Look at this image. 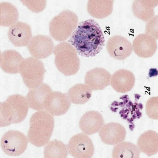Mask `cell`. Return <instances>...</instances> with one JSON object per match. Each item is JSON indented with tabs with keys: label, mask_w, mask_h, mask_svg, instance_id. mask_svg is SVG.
I'll return each instance as SVG.
<instances>
[{
	"label": "cell",
	"mask_w": 158,
	"mask_h": 158,
	"mask_svg": "<svg viewBox=\"0 0 158 158\" xmlns=\"http://www.w3.org/2000/svg\"><path fill=\"white\" fill-rule=\"evenodd\" d=\"M77 53L83 57H93L100 52L105 39L102 29L94 19L80 23L68 40Z\"/></svg>",
	"instance_id": "6da1fadb"
},
{
	"label": "cell",
	"mask_w": 158,
	"mask_h": 158,
	"mask_svg": "<svg viewBox=\"0 0 158 158\" xmlns=\"http://www.w3.org/2000/svg\"><path fill=\"white\" fill-rule=\"evenodd\" d=\"M54 126V118L51 114L45 111L36 112L30 119L28 141L37 147L45 145L51 139Z\"/></svg>",
	"instance_id": "7a4b0ae2"
},
{
	"label": "cell",
	"mask_w": 158,
	"mask_h": 158,
	"mask_svg": "<svg viewBox=\"0 0 158 158\" xmlns=\"http://www.w3.org/2000/svg\"><path fill=\"white\" fill-rule=\"evenodd\" d=\"M29 105L26 98L19 94L9 96L0 104V126L19 123L26 117Z\"/></svg>",
	"instance_id": "3957f363"
},
{
	"label": "cell",
	"mask_w": 158,
	"mask_h": 158,
	"mask_svg": "<svg viewBox=\"0 0 158 158\" xmlns=\"http://www.w3.org/2000/svg\"><path fill=\"white\" fill-rule=\"evenodd\" d=\"M55 64L59 71L66 76L75 74L79 70L80 61L75 48L69 43L61 42L55 47Z\"/></svg>",
	"instance_id": "277c9868"
},
{
	"label": "cell",
	"mask_w": 158,
	"mask_h": 158,
	"mask_svg": "<svg viewBox=\"0 0 158 158\" xmlns=\"http://www.w3.org/2000/svg\"><path fill=\"white\" fill-rule=\"evenodd\" d=\"M78 22V17L75 13L69 10H63L50 21V35L56 41L65 40L76 30Z\"/></svg>",
	"instance_id": "5b68a950"
},
{
	"label": "cell",
	"mask_w": 158,
	"mask_h": 158,
	"mask_svg": "<svg viewBox=\"0 0 158 158\" xmlns=\"http://www.w3.org/2000/svg\"><path fill=\"white\" fill-rule=\"evenodd\" d=\"M46 72L42 62L33 57L24 59L19 70L24 84L29 89L35 88L42 83Z\"/></svg>",
	"instance_id": "8992f818"
},
{
	"label": "cell",
	"mask_w": 158,
	"mask_h": 158,
	"mask_svg": "<svg viewBox=\"0 0 158 158\" xmlns=\"http://www.w3.org/2000/svg\"><path fill=\"white\" fill-rule=\"evenodd\" d=\"M28 140L22 132L11 130L6 132L2 136L1 145L3 152L11 156H18L23 154L26 149Z\"/></svg>",
	"instance_id": "52a82bcc"
},
{
	"label": "cell",
	"mask_w": 158,
	"mask_h": 158,
	"mask_svg": "<svg viewBox=\"0 0 158 158\" xmlns=\"http://www.w3.org/2000/svg\"><path fill=\"white\" fill-rule=\"evenodd\" d=\"M67 147L69 153L74 158H92L94 152L91 139L86 135L82 133L73 136Z\"/></svg>",
	"instance_id": "ba28073f"
},
{
	"label": "cell",
	"mask_w": 158,
	"mask_h": 158,
	"mask_svg": "<svg viewBox=\"0 0 158 158\" xmlns=\"http://www.w3.org/2000/svg\"><path fill=\"white\" fill-rule=\"evenodd\" d=\"M71 104L67 94L58 91H52L46 98L44 110L53 115L60 116L67 112Z\"/></svg>",
	"instance_id": "9c48e42d"
},
{
	"label": "cell",
	"mask_w": 158,
	"mask_h": 158,
	"mask_svg": "<svg viewBox=\"0 0 158 158\" xmlns=\"http://www.w3.org/2000/svg\"><path fill=\"white\" fill-rule=\"evenodd\" d=\"M106 47L111 57L120 60L129 57L133 50L131 43L125 37L118 35L113 36L108 40Z\"/></svg>",
	"instance_id": "30bf717a"
},
{
	"label": "cell",
	"mask_w": 158,
	"mask_h": 158,
	"mask_svg": "<svg viewBox=\"0 0 158 158\" xmlns=\"http://www.w3.org/2000/svg\"><path fill=\"white\" fill-rule=\"evenodd\" d=\"M27 47L32 56L38 59H43L48 57L52 54L54 44L49 36L38 35L31 39Z\"/></svg>",
	"instance_id": "8fae6325"
},
{
	"label": "cell",
	"mask_w": 158,
	"mask_h": 158,
	"mask_svg": "<svg viewBox=\"0 0 158 158\" xmlns=\"http://www.w3.org/2000/svg\"><path fill=\"white\" fill-rule=\"evenodd\" d=\"M99 135L102 141L106 144L115 145L123 142L126 135L125 128L121 124L111 122L105 124Z\"/></svg>",
	"instance_id": "7c38bea8"
},
{
	"label": "cell",
	"mask_w": 158,
	"mask_h": 158,
	"mask_svg": "<svg viewBox=\"0 0 158 158\" xmlns=\"http://www.w3.org/2000/svg\"><path fill=\"white\" fill-rule=\"evenodd\" d=\"M7 35L12 44L20 47L26 46L29 44L32 34L31 27L28 24L18 21L10 27Z\"/></svg>",
	"instance_id": "4fadbf2b"
},
{
	"label": "cell",
	"mask_w": 158,
	"mask_h": 158,
	"mask_svg": "<svg viewBox=\"0 0 158 158\" xmlns=\"http://www.w3.org/2000/svg\"><path fill=\"white\" fill-rule=\"evenodd\" d=\"M110 73L106 69L96 68L88 71L85 78V83L92 90H102L110 84Z\"/></svg>",
	"instance_id": "5bb4252c"
},
{
	"label": "cell",
	"mask_w": 158,
	"mask_h": 158,
	"mask_svg": "<svg viewBox=\"0 0 158 158\" xmlns=\"http://www.w3.org/2000/svg\"><path fill=\"white\" fill-rule=\"evenodd\" d=\"M132 48L135 54L139 57L147 58L152 57L156 52L157 44L156 39L146 34L137 35L132 43Z\"/></svg>",
	"instance_id": "9a60e30c"
},
{
	"label": "cell",
	"mask_w": 158,
	"mask_h": 158,
	"mask_svg": "<svg viewBox=\"0 0 158 158\" xmlns=\"http://www.w3.org/2000/svg\"><path fill=\"white\" fill-rule=\"evenodd\" d=\"M104 124L103 118L99 112L90 110L82 116L79 122V127L85 134L90 135L98 132Z\"/></svg>",
	"instance_id": "2e32d148"
},
{
	"label": "cell",
	"mask_w": 158,
	"mask_h": 158,
	"mask_svg": "<svg viewBox=\"0 0 158 158\" xmlns=\"http://www.w3.org/2000/svg\"><path fill=\"white\" fill-rule=\"evenodd\" d=\"M135 77L131 71L125 69L118 70L113 74L111 85L116 91L125 93L131 91L134 86Z\"/></svg>",
	"instance_id": "e0dca14e"
},
{
	"label": "cell",
	"mask_w": 158,
	"mask_h": 158,
	"mask_svg": "<svg viewBox=\"0 0 158 158\" xmlns=\"http://www.w3.org/2000/svg\"><path fill=\"white\" fill-rule=\"evenodd\" d=\"M52 91L50 86L44 83L35 88L29 89L27 96L29 106L36 110H44L46 98Z\"/></svg>",
	"instance_id": "ac0fdd59"
},
{
	"label": "cell",
	"mask_w": 158,
	"mask_h": 158,
	"mask_svg": "<svg viewBox=\"0 0 158 158\" xmlns=\"http://www.w3.org/2000/svg\"><path fill=\"white\" fill-rule=\"evenodd\" d=\"M23 60L17 51L13 50H6L1 52L0 67L6 73H17L19 72L20 66Z\"/></svg>",
	"instance_id": "d6986e66"
},
{
	"label": "cell",
	"mask_w": 158,
	"mask_h": 158,
	"mask_svg": "<svg viewBox=\"0 0 158 158\" xmlns=\"http://www.w3.org/2000/svg\"><path fill=\"white\" fill-rule=\"evenodd\" d=\"M137 145L140 152L148 157L158 152V133L149 130L142 134L137 139Z\"/></svg>",
	"instance_id": "ffe728a7"
},
{
	"label": "cell",
	"mask_w": 158,
	"mask_h": 158,
	"mask_svg": "<svg viewBox=\"0 0 158 158\" xmlns=\"http://www.w3.org/2000/svg\"><path fill=\"white\" fill-rule=\"evenodd\" d=\"M158 5V0H135L132 5L134 15L144 21L149 20L155 14L154 8Z\"/></svg>",
	"instance_id": "44dd1931"
},
{
	"label": "cell",
	"mask_w": 158,
	"mask_h": 158,
	"mask_svg": "<svg viewBox=\"0 0 158 158\" xmlns=\"http://www.w3.org/2000/svg\"><path fill=\"white\" fill-rule=\"evenodd\" d=\"M113 3V0H89L87 10L92 16L97 19H103L111 14Z\"/></svg>",
	"instance_id": "7402d4cb"
},
{
	"label": "cell",
	"mask_w": 158,
	"mask_h": 158,
	"mask_svg": "<svg viewBox=\"0 0 158 158\" xmlns=\"http://www.w3.org/2000/svg\"><path fill=\"white\" fill-rule=\"evenodd\" d=\"M67 95L72 103L83 104L90 99L92 95V90L85 84H77L69 89Z\"/></svg>",
	"instance_id": "603a6c76"
},
{
	"label": "cell",
	"mask_w": 158,
	"mask_h": 158,
	"mask_svg": "<svg viewBox=\"0 0 158 158\" xmlns=\"http://www.w3.org/2000/svg\"><path fill=\"white\" fill-rule=\"evenodd\" d=\"M140 152L137 145L123 141L115 146L112 152V158H139Z\"/></svg>",
	"instance_id": "cb8c5ba5"
},
{
	"label": "cell",
	"mask_w": 158,
	"mask_h": 158,
	"mask_svg": "<svg viewBox=\"0 0 158 158\" xmlns=\"http://www.w3.org/2000/svg\"><path fill=\"white\" fill-rule=\"evenodd\" d=\"M19 17V13L15 6L7 2H2L0 3L1 26H12L16 23Z\"/></svg>",
	"instance_id": "d4e9b609"
},
{
	"label": "cell",
	"mask_w": 158,
	"mask_h": 158,
	"mask_svg": "<svg viewBox=\"0 0 158 158\" xmlns=\"http://www.w3.org/2000/svg\"><path fill=\"white\" fill-rule=\"evenodd\" d=\"M68 152L67 146L55 139L48 142L44 148V158H67Z\"/></svg>",
	"instance_id": "484cf974"
},
{
	"label": "cell",
	"mask_w": 158,
	"mask_h": 158,
	"mask_svg": "<svg viewBox=\"0 0 158 158\" xmlns=\"http://www.w3.org/2000/svg\"><path fill=\"white\" fill-rule=\"evenodd\" d=\"M145 111L149 118L158 120V96L152 97L147 100Z\"/></svg>",
	"instance_id": "4316f807"
},
{
	"label": "cell",
	"mask_w": 158,
	"mask_h": 158,
	"mask_svg": "<svg viewBox=\"0 0 158 158\" xmlns=\"http://www.w3.org/2000/svg\"><path fill=\"white\" fill-rule=\"evenodd\" d=\"M145 32L155 39H158V15L153 16L147 22Z\"/></svg>",
	"instance_id": "83f0119b"
},
{
	"label": "cell",
	"mask_w": 158,
	"mask_h": 158,
	"mask_svg": "<svg viewBox=\"0 0 158 158\" xmlns=\"http://www.w3.org/2000/svg\"><path fill=\"white\" fill-rule=\"evenodd\" d=\"M31 11L38 13L42 11L46 6V0H20Z\"/></svg>",
	"instance_id": "f1b7e54d"
}]
</instances>
